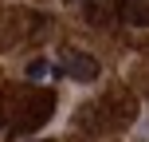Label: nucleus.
Listing matches in <instances>:
<instances>
[{"label":"nucleus","mask_w":149,"mask_h":142,"mask_svg":"<svg viewBox=\"0 0 149 142\" xmlns=\"http://www.w3.org/2000/svg\"><path fill=\"white\" fill-rule=\"evenodd\" d=\"M137 142H149V119H141V126H137Z\"/></svg>","instance_id":"obj_4"},{"label":"nucleus","mask_w":149,"mask_h":142,"mask_svg":"<svg viewBox=\"0 0 149 142\" xmlns=\"http://www.w3.org/2000/svg\"><path fill=\"white\" fill-rule=\"evenodd\" d=\"M55 75H59V67H55L51 59H31V63H28V79H36V83L55 79Z\"/></svg>","instance_id":"obj_3"},{"label":"nucleus","mask_w":149,"mask_h":142,"mask_svg":"<svg viewBox=\"0 0 149 142\" xmlns=\"http://www.w3.org/2000/svg\"><path fill=\"white\" fill-rule=\"evenodd\" d=\"M67 75L74 83H94L98 79V63L82 52H67Z\"/></svg>","instance_id":"obj_1"},{"label":"nucleus","mask_w":149,"mask_h":142,"mask_svg":"<svg viewBox=\"0 0 149 142\" xmlns=\"http://www.w3.org/2000/svg\"><path fill=\"white\" fill-rule=\"evenodd\" d=\"M36 142H47V138H36Z\"/></svg>","instance_id":"obj_5"},{"label":"nucleus","mask_w":149,"mask_h":142,"mask_svg":"<svg viewBox=\"0 0 149 142\" xmlns=\"http://www.w3.org/2000/svg\"><path fill=\"white\" fill-rule=\"evenodd\" d=\"M118 16L126 24H134V28H149V0H122Z\"/></svg>","instance_id":"obj_2"}]
</instances>
